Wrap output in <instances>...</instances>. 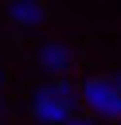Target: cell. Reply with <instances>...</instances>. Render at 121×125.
Wrapping results in <instances>:
<instances>
[{"label":"cell","instance_id":"1","mask_svg":"<svg viewBox=\"0 0 121 125\" xmlns=\"http://www.w3.org/2000/svg\"><path fill=\"white\" fill-rule=\"evenodd\" d=\"M70 90H74V86H70L66 78L35 90V98H31L35 121H43V125H66V121L74 117V94H70Z\"/></svg>","mask_w":121,"mask_h":125},{"label":"cell","instance_id":"2","mask_svg":"<svg viewBox=\"0 0 121 125\" xmlns=\"http://www.w3.org/2000/svg\"><path fill=\"white\" fill-rule=\"evenodd\" d=\"M82 98L98 117H121V86L113 78H86Z\"/></svg>","mask_w":121,"mask_h":125},{"label":"cell","instance_id":"3","mask_svg":"<svg viewBox=\"0 0 121 125\" xmlns=\"http://www.w3.org/2000/svg\"><path fill=\"white\" fill-rule=\"evenodd\" d=\"M39 66L51 70V74H59V78H66L70 66H74V51L66 43H43L39 47Z\"/></svg>","mask_w":121,"mask_h":125},{"label":"cell","instance_id":"4","mask_svg":"<svg viewBox=\"0 0 121 125\" xmlns=\"http://www.w3.org/2000/svg\"><path fill=\"white\" fill-rule=\"evenodd\" d=\"M8 20L16 27H23V31H31V27H39L47 20V12H43L39 0H8Z\"/></svg>","mask_w":121,"mask_h":125},{"label":"cell","instance_id":"5","mask_svg":"<svg viewBox=\"0 0 121 125\" xmlns=\"http://www.w3.org/2000/svg\"><path fill=\"white\" fill-rule=\"evenodd\" d=\"M66 125H94V121H86V117H78V113H74V117H70Z\"/></svg>","mask_w":121,"mask_h":125},{"label":"cell","instance_id":"6","mask_svg":"<svg viewBox=\"0 0 121 125\" xmlns=\"http://www.w3.org/2000/svg\"><path fill=\"white\" fill-rule=\"evenodd\" d=\"M0 82H4V74H0Z\"/></svg>","mask_w":121,"mask_h":125}]
</instances>
